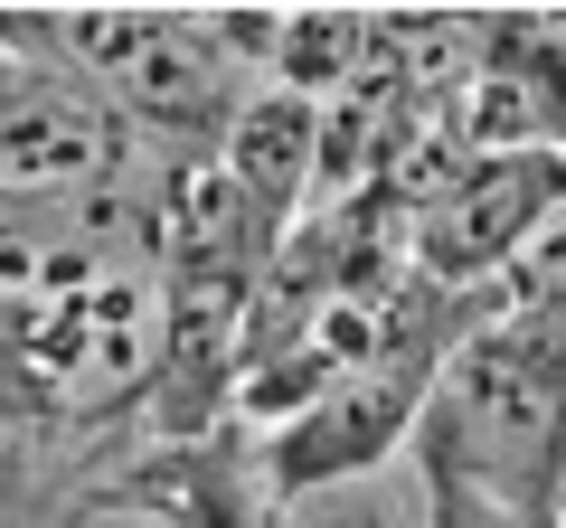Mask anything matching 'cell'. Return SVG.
I'll return each mask as SVG.
<instances>
[{
  "label": "cell",
  "mask_w": 566,
  "mask_h": 528,
  "mask_svg": "<svg viewBox=\"0 0 566 528\" xmlns=\"http://www.w3.org/2000/svg\"><path fill=\"white\" fill-rule=\"evenodd\" d=\"M424 387H434V349H406V359L331 378L312 406H293L283 425H264V490H274V500H303V490H331V482H359V472L397 463V453L416 444Z\"/></svg>",
  "instance_id": "cell-3"
},
{
  "label": "cell",
  "mask_w": 566,
  "mask_h": 528,
  "mask_svg": "<svg viewBox=\"0 0 566 528\" xmlns=\"http://www.w3.org/2000/svg\"><path fill=\"white\" fill-rule=\"evenodd\" d=\"M557 199H566V161L557 151H463L453 180L416 199L406 255H416L424 284H482V274H510V255L547 226Z\"/></svg>",
  "instance_id": "cell-4"
},
{
  "label": "cell",
  "mask_w": 566,
  "mask_h": 528,
  "mask_svg": "<svg viewBox=\"0 0 566 528\" xmlns=\"http://www.w3.org/2000/svg\"><path fill=\"white\" fill-rule=\"evenodd\" d=\"M218 170L245 208H255L264 236H293V208L312 199V170H322V114L293 95H255L227 114V142H218Z\"/></svg>",
  "instance_id": "cell-6"
},
{
  "label": "cell",
  "mask_w": 566,
  "mask_h": 528,
  "mask_svg": "<svg viewBox=\"0 0 566 528\" xmlns=\"http://www.w3.org/2000/svg\"><path fill=\"white\" fill-rule=\"evenodd\" d=\"M424 500H434V519H424V528H566V519H520V509H491V500L444 490V482H424Z\"/></svg>",
  "instance_id": "cell-7"
},
{
  "label": "cell",
  "mask_w": 566,
  "mask_h": 528,
  "mask_svg": "<svg viewBox=\"0 0 566 528\" xmlns=\"http://www.w3.org/2000/svg\"><path fill=\"white\" fill-rule=\"evenodd\" d=\"M123 161L114 104L76 95L66 76H10L0 85V199H57L104 189Z\"/></svg>",
  "instance_id": "cell-5"
},
{
  "label": "cell",
  "mask_w": 566,
  "mask_h": 528,
  "mask_svg": "<svg viewBox=\"0 0 566 528\" xmlns=\"http://www.w3.org/2000/svg\"><path fill=\"white\" fill-rule=\"evenodd\" d=\"M424 482L520 519H566V311L501 303L434 359L416 406Z\"/></svg>",
  "instance_id": "cell-1"
},
{
  "label": "cell",
  "mask_w": 566,
  "mask_h": 528,
  "mask_svg": "<svg viewBox=\"0 0 566 528\" xmlns=\"http://www.w3.org/2000/svg\"><path fill=\"white\" fill-rule=\"evenodd\" d=\"M10 340H20L29 378L48 397H66V406H123L133 387L161 378V284H151V264L76 284L57 303L10 311Z\"/></svg>",
  "instance_id": "cell-2"
},
{
  "label": "cell",
  "mask_w": 566,
  "mask_h": 528,
  "mask_svg": "<svg viewBox=\"0 0 566 528\" xmlns=\"http://www.w3.org/2000/svg\"><path fill=\"white\" fill-rule=\"evenodd\" d=\"M151 528H199V519H189L180 500H151Z\"/></svg>",
  "instance_id": "cell-8"
}]
</instances>
